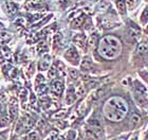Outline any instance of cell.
I'll list each match as a JSON object with an SVG mask.
<instances>
[{
  "label": "cell",
  "instance_id": "6da1fadb",
  "mask_svg": "<svg viewBox=\"0 0 148 140\" xmlns=\"http://www.w3.org/2000/svg\"><path fill=\"white\" fill-rule=\"evenodd\" d=\"M128 105L121 97H111L103 106V115L111 122H120L126 117Z\"/></svg>",
  "mask_w": 148,
  "mask_h": 140
},
{
  "label": "cell",
  "instance_id": "7a4b0ae2",
  "mask_svg": "<svg viewBox=\"0 0 148 140\" xmlns=\"http://www.w3.org/2000/svg\"><path fill=\"white\" fill-rule=\"evenodd\" d=\"M99 53L106 59H116L122 53V43L115 36H105L99 41Z\"/></svg>",
  "mask_w": 148,
  "mask_h": 140
},
{
  "label": "cell",
  "instance_id": "3957f363",
  "mask_svg": "<svg viewBox=\"0 0 148 140\" xmlns=\"http://www.w3.org/2000/svg\"><path fill=\"white\" fill-rule=\"evenodd\" d=\"M65 59L68 61L70 64L72 65L76 66L79 64V54L77 52V50L74 48V47H71L67 50V52L65 53Z\"/></svg>",
  "mask_w": 148,
  "mask_h": 140
},
{
  "label": "cell",
  "instance_id": "277c9868",
  "mask_svg": "<svg viewBox=\"0 0 148 140\" xmlns=\"http://www.w3.org/2000/svg\"><path fill=\"white\" fill-rule=\"evenodd\" d=\"M64 90V82L56 80V81L52 82L51 84V91L52 93H54L55 96H60Z\"/></svg>",
  "mask_w": 148,
  "mask_h": 140
},
{
  "label": "cell",
  "instance_id": "5b68a950",
  "mask_svg": "<svg viewBox=\"0 0 148 140\" xmlns=\"http://www.w3.org/2000/svg\"><path fill=\"white\" fill-rule=\"evenodd\" d=\"M9 110H10V116L11 118H15L16 115H17V110H18V104H17V101L15 99H12L11 102L9 104Z\"/></svg>",
  "mask_w": 148,
  "mask_h": 140
},
{
  "label": "cell",
  "instance_id": "8992f818",
  "mask_svg": "<svg viewBox=\"0 0 148 140\" xmlns=\"http://www.w3.org/2000/svg\"><path fill=\"white\" fill-rule=\"evenodd\" d=\"M51 65V56L49 55H45L41 59V61L39 62V69L40 70H48Z\"/></svg>",
  "mask_w": 148,
  "mask_h": 140
},
{
  "label": "cell",
  "instance_id": "52a82bcc",
  "mask_svg": "<svg viewBox=\"0 0 148 140\" xmlns=\"http://www.w3.org/2000/svg\"><path fill=\"white\" fill-rule=\"evenodd\" d=\"M140 121H141V117L138 114H132V116L130 117V128H136L139 125Z\"/></svg>",
  "mask_w": 148,
  "mask_h": 140
},
{
  "label": "cell",
  "instance_id": "ba28073f",
  "mask_svg": "<svg viewBox=\"0 0 148 140\" xmlns=\"http://www.w3.org/2000/svg\"><path fill=\"white\" fill-rule=\"evenodd\" d=\"M75 91L72 87H70L68 89V92H67V98H66V101H67V104H72V103L75 101Z\"/></svg>",
  "mask_w": 148,
  "mask_h": 140
},
{
  "label": "cell",
  "instance_id": "9c48e42d",
  "mask_svg": "<svg viewBox=\"0 0 148 140\" xmlns=\"http://www.w3.org/2000/svg\"><path fill=\"white\" fill-rule=\"evenodd\" d=\"M5 8H6V12L9 15H14L16 12H17V6L13 2H8L5 3Z\"/></svg>",
  "mask_w": 148,
  "mask_h": 140
},
{
  "label": "cell",
  "instance_id": "30bf717a",
  "mask_svg": "<svg viewBox=\"0 0 148 140\" xmlns=\"http://www.w3.org/2000/svg\"><path fill=\"white\" fill-rule=\"evenodd\" d=\"M116 6L121 14L124 15L126 13V3H125V1L124 0H116Z\"/></svg>",
  "mask_w": 148,
  "mask_h": 140
},
{
  "label": "cell",
  "instance_id": "8fae6325",
  "mask_svg": "<svg viewBox=\"0 0 148 140\" xmlns=\"http://www.w3.org/2000/svg\"><path fill=\"white\" fill-rule=\"evenodd\" d=\"M74 41H75L78 46L84 47V44H85V36H84L83 34L76 35V36H75V38H74Z\"/></svg>",
  "mask_w": 148,
  "mask_h": 140
},
{
  "label": "cell",
  "instance_id": "7c38bea8",
  "mask_svg": "<svg viewBox=\"0 0 148 140\" xmlns=\"http://www.w3.org/2000/svg\"><path fill=\"white\" fill-rule=\"evenodd\" d=\"M141 22L143 25H146L148 22V6H146V9L143 11L142 15H141Z\"/></svg>",
  "mask_w": 148,
  "mask_h": 140
},
{
  "label": "cell",
  "instance_id": "4fadbf2b",
  "mask_svg": "<svg viewBox=\"0 0 148 140\" xmlns=\"http://www.w3.org/2000/svg\"><path fill=\"white\" fill-rule=\"evenodd\" d=\"M25 140H39V135L37 132H32L25 137Z\"/></svg>",
  "mask_w": 148,
  "mask_h": 140
},
{
  "label": "cell",
  "instance_id": "5bb4252c",
  "mask_svg": "<svg viewBox=\"0 0 148 140\" xmlns=\"http://www.w3.org/2000/svg\"><path fill=\"white\" fill-rule=\"evenodd\" d=\"M147 48H148V47L146 46L145 44H140L139 46H138V49H136V51H138V53H139V54H144V53L147 51Z\"/></svg>",
  "mask_w": 148,
  "mask_h": 140
},
{
  "label": "cell",
  "instance_id": "9a60e30c",
  "mask_svg": "<svg viewBox=\"0 0 148 140\" xmlns=\"http://www.w3.org/2000/svg\"><path fill=\"white\" fill-rule=\"evenodd\" d=\"M83 21H84L83 17H78V18H76L73 22H72V27H73V28H78V27L83 23Z\"/></svg>",
  "mask_w": 148,
  "mask_h": 140
},
{
  "label": "cell",
  "instance_id": "2e32d148",
  "mask_svg": "<svg viewBox=\"0 0 148 140\" xmlns=\"http://www.w3.org/2000/svg\"><path fill=\"white\" fill-rule=\"evenodd\" d=\"M126 4L128 6L129 10H132L134 6L138 4V0H127L126 1Z\"/></svg>",
  "mask_w": 148,
  "mask_h": 140
},
{
  "label": "cell",
  "instance_id": "e0dca14e",
  "mask_svg": "<svg viewBox=\"0 0 148 140\" xmlns=\"http://www.w3.org/2000/svg\"><path fill=\"white\" fill-rule=\"evenodd\" d=\"M38 50L39 51H41V50H43V51H48V47H47L46 43H40L39 45H38Z\"/></svg>",
  "mask_w": 148,
  "mask_h": 140
},
{
  "label": "cell",
  "instance_id": "ac0fdd59",
  "mask_svg": "<svg viewBox=\"0 0 148 140\" xmlns=\"http://www.w3.org/2000/svg\"><path fill=\"white\" fill-rule=\"evenodd\" d=\"M141 75H142V78L144 79V80H145V81L148 83V71L141 72Z\"/></svg>",
  "mask_w": 148,
  "mask_h": 140
},
{
  "label": "cell",
  "instance_id": "d6986e66",
  "mask_svg": "<svg viewBox=\"0 0 148 140\" xmlns=\"http://www.w3.org/2000/svg\"><path fill=\"white\" fill-rule=\"evenodd\" d=\"M56 135H57V134H56V132H52V133H51V135L48 137V139H47V140H55Z\"/></svg>",
  "mask_w": 148,
  "mask_h": 140
},
{
  "label": "cell",
  "instance_id": "ffe728a7",
  "mask_svg": "<svg viewBox=\"0 0 148 140\" xmlns=\"http://www.w3.org/2000/svg\"><path fill=\"white\" fill-rule=\"evenodd\" d=\"M0 140H6L5 135L3 134V133H0Z\"/></svg>",
  "mask_w": 148,
  "mask_h": 140
},
{
  "label": "cell",
  "instance_id": "44dd1931",
  "mask_svg": "<svg viewBox=\"0 0 148 140\" xmlns=\"http://www.w3.org/2000/svg\"><path fill=\"white\" fill-rule=\"evenodd\" d=\"M2 28H3V25H2V23H0V30H1Z\"/></svg>",
  "mask_w": 148,
  "mask_h": 140
},
{
  "label": "cell",
  "instance_id": "7402d4cb",
  "mask_svg": "<svg viewBox=\"0 0 148 140\" xmlns=\"http://www.w3.org/2000/svg\"><path fill=\"white\" fill-rule=\"evenodd\" d=\"M57 140H64V138H62V137H59V138H57Z\"/></svg>",
  "mask_w": 148,
  "mask_h": 140
},
{
  "label": "cell",
  "instance_id": "603a6c76",
  "mask_svg": "<svg viewBox=\"0 0 148 140\" xmlns=\"http://www.w3.org/2000/svg\"><path fill=\"white\" fill-rule=\"evenodd\" d=\"M146 138L148 139V132H147V134H146Z\"/></svg>",
  "mask_w": 148,
  "mask_h": 140
}]
</instances>
